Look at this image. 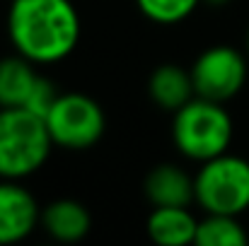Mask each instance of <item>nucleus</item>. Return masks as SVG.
<instances>
[{"label": "nucleus", "mask_w": 249, "mask_h": 246, "mask_svg": "<svg viewBox=\"0 0 249 246\" xmlns=\"http://www.w3.org/2000/svg\"><path fill=\"white\" fill-rule=\"evenodd\" d=\"M5 29L12 51L36 66H56L78 49L83 17L73 0H12Z\"/></svg>", "instance_id": "nucleus-1"}, {"label": "nucleus", "mask_w": 249, "mask_h": 246, "mask_svg": "<svg viewBox=\"0 0 249 246\" xmlns=\"http://www.w3.org/2000/svg\"><path fill=\"white\" fill-rule=\"evenodd\" d=\"M235 123L223 101L194 97L172 114V143L177 152L201 164L230 150Z\"/></svg>", "instance_id": "nucleus-2"}, {"label": "nucleus", "mask_w": 249, "mask_h": 246, "mask_svg": "<svg viewBox=\"0 0 249 246\" xmlns=\"http://www.w3.org/2000/svg\"><path fill=\"white\" fill-rule=\"evenodd\" d=\"M53 148L39 114L27 106H0V179L34 176L46 166Z\"/></svg>", "instance_id": "nucleus-3"}, {"label": "nucleus", "mask_w": 249, "mask_h": 246, "mask_svg": "<svg viewBox=\"0 0 249 246\" xmlns=\"http://www.w3.org/2000/svg\"><path fill=\"white\" fill-rule=\"evenodd\" d=\"M196 205L203 213L242 215L249 210V160L230 150L198 164L194 174Z\"/></svg>", "instance_id": "nucleus-4"}, {"label": "nucleus", "mask_w": 249, "mask_h": 246, "mask_svg": "<svg viewBox=\"0 0 249 246\" xmlns=\"http://www.w3.org/2000/svg\"><path fill=\"white\" fill-rule=\"evenodd\" d=\"M44 121L53 145L71 152H85L94 148L107 133L104 106L92 94L80 89L61 92Z\"/></svg>", "instance_id": "nucleus-5"}, {"label": "nucleus", "mask_w": 249, "mask_h": 246, "mask_svg": "<svg viewBox=\"0 0 249 246\" xmlns=\"http://www.w3.org/2000/svg\"><path fill=\"white\" fill-rule=\"evenodd\" d=\"M189 70L196 97L228 104L247 84L249 58L245 51L230 44H213L196 56Z\"/></svg>", "instance_id": "nucleus-6"}, {"label": "nucleus", "mask_w": 249, "mask_h": 246, "mask_svg": "<svg viewBox=\"0 0 249 246\" xmlns=\"http://www.w3.org/2000/svg\"><path fill=\"white\" fill-rule=\"evenodd\" d=\"M41 222L36 196L17 179H0V246L29 239Z\"/></svg>", "instance_id": "nucleus-7"}, {"label": "nucleus", "mask_w": 249, "mask_h": 246, "mask_svg": "<svg viewBox=\"0 0 249 246\" xmlns=\"http://www.w3.org/2000/svg\"><path fill=\"white\" fill-rule=\"evenodd\" d=\"M39 227L58 244H75L89 234L92 213L78 198H53L41 205Z\"/></svg>", "instance_id": "nucleus-8"}, {"label": "nucleus", "mask_w": 249, "mask_h": 246, "mask_svg": "<svg viewBox=\"0 0 249 246\" xmlns=\"http://www.w3.org/2000/svg\"><path fill=\"white\" fill-rule=\"evenodd\" d=\"M143 196L153 208L162 205H191L194 196V174H189L177 162H158L148 169L143 179Z\"/></svg>", "instance_id": "nucleus-9"}, {"label": "nucleus", "mask_w": 249, "mask_h": 246, "mask_svg": "<svg viewBox=\"0 0 249 246\" xmlns=\"http://www.w3.org/2000/svg\"><path fill=\"white\" fill-rule=\"evenodd\" d=\"M198 217L191 205H162L153 208L145 220V232L153 244L160 246H189L196 242Z\"/></svg>", "instance_id": "nucleus-10"}, {"label": "nucleus", "mask_w": 249, "mask_h": 246, "mask_svg": "<svg viewBox=\"0 0 249 246\" xmlns=\"http://www.w3.org/2000/svg\"><path fill=\"white\" fill-rule=\"evenodd\" d=\"M148 97L158 109L174 114L179 106H184L189 99L196 97L191 70L179 63L155 66L153 73L148 75Z\"/></svg>", "instance_id": "nucleus-11"}, {"label": "nucleus", "mask_w": 249, "mask_h": 246, "mask_svg": "<svg viewBox=\"0 0 249 246\" xmlns=\"http://www.w3.org/2000/svg\"><path fill=\"white\" fill-rule=\"evenodd\" d=\"M41 73L36 63L22 53H10L0 58V106H24Z\"/></svg>", "instance_id": "nucleus-12"}, {"label": "nucleus", "mask_w": 249, "mask_h": 246, "mask_svg": "<svg viewBox=\"0 0 249 246\" xmlns=\"http://www.w3.org/2000/svg\"><path fill=\"white\" fill-rule=\"evenodd\" d=\"M249 234L240 215L206 213L196 227V246H247Z\"/></svg>", "instance_id": "nucleus-13"}, {"label": "nucleus", "mask_w": 249, "mask_h": 246, "mask_svg": "<svg viewBox=\"0 0 249 246\" xmlns=\"http://www.w3.org/2000/svg\"><path fill=\"white\" fill-rule=\"evenodd\" d=\"M136 5L141 15L150 19L153 24L172 27V24H181L184 19H189L203 2L201 0H136Z\"/></svg>", "instance_id": "nucleus-14"}, {"label": "nucleus", "mask_w": 249, "mask_h": 246, "mask_svg": "<svg viewBox=\"0 0 249 246\" xmlns=\"http://www.w3.org/2000/svg\"><path fill=\"white\" fill-rule=\"evenodd\" d=\"M58 94H61V89L56 87V82L51 78H46V75H39V80H36V84H34V89H32V94H29L24 106L44 118L49 114V109L53 106V101L58 99Z\"/></svg>", "instance_id": "nucleus-15"}, {"label": "nucleus", "mask_w": 249, "mask_h": 246, "mask_svg": "<svg viewBox=\"0 0 249 246\" xmlns=\"http://www.w3.org/2000/svg\"><path fill=\"white\" fill-rule=\"evenodd\" d=\"M201 2H206V5H211V7H223V5H228V2H232V0H201Z\"/></svg>", "instance_id": "nucleus-16"}, {"label": "nucleus", "mask_w": 249, "mask_h": 246, "mask_svg": "<svg viewBox=\"0 0 249 246\" xmlns=\"http://www.w3.org/2000/svg\"><path fill=\"white\" fill-rule=\"evenodd\" d=\"M245 53H247V58H249V27H247V34H245Z\"/></svg>", "instance_id": "nucleus-17"}]
</instances>
